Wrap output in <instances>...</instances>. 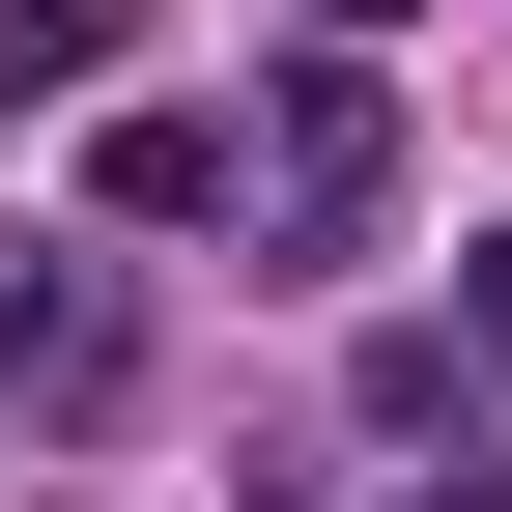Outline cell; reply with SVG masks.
I'll return each instance as SVG.
<instances>
[{
  "instance_id": "obj_1",
  "label": "cell",
  "mask_w": 512,
  "mask_h": 512,
  "mask_svg": "<svg viewBox=\"0 0 512 512\" xmlns=\"http://www.w3.org/2000/svg\"><path fill=\"white\" fill-rule=\"evenodd\" d=\"M114 370H143V313H114V256H57V228H0V399H57V427H86Z\"/></svg>"
},
{
  "instance_id": "obj_2",
  "label": "cell",
  "mask_w": 512,
  "mask_h": 512,
  "mask_svg": "<svg viewBox=\"0 0 512 512\" xmlns=\"http://www.w3.org/2000/svg\"><path fill=\"white\" fill-rule=\"evenodd\" d=\"M256 200L342 256V228H370V86H285V114H256Z\"/></svg>"
},
{
  "instance_id": "obj_3",
  "label": "cell",
  "mask_w": 512,
  "mask_h": 512,
  "mask_svg": "<svg viewBox=\"0 0 512 512\" xmlns=\"http://www.w3.org/2000/svg\"><path fill=\"white\" fill-rule=\"evenodd\" d=\"M228 200V114H114V228H200Z\"/></svg>"
},
{
  "instance_id": "obj_4",
  "label": "cell",
  "mask_w": 512,
  "mask_h": 512,
  "mask_svg": "<svg viewBox=\"0 0 512 512\" xmlns=\"http://www.w3.org/2000/svg\"><path fill=\"white\" fill-rule=\"evenodd\" d=\"M86 57H114V0H0V114H57Z\"/></svg>"
},
{
  "instance_id": "obj_5",
  "label": "cell",
  "mask_w": 512,
  "mask_h": 512,
  "mask_svg": "<svg viewBox=\"0 0 512 512\" xmlns=\"http://www.w3.org/2000/svg\"><path fill=\"white\" fill-rule=\"evenodd\" d=\"M313 29H399V0H313Z\"/></svg>"
}]
</instances>
